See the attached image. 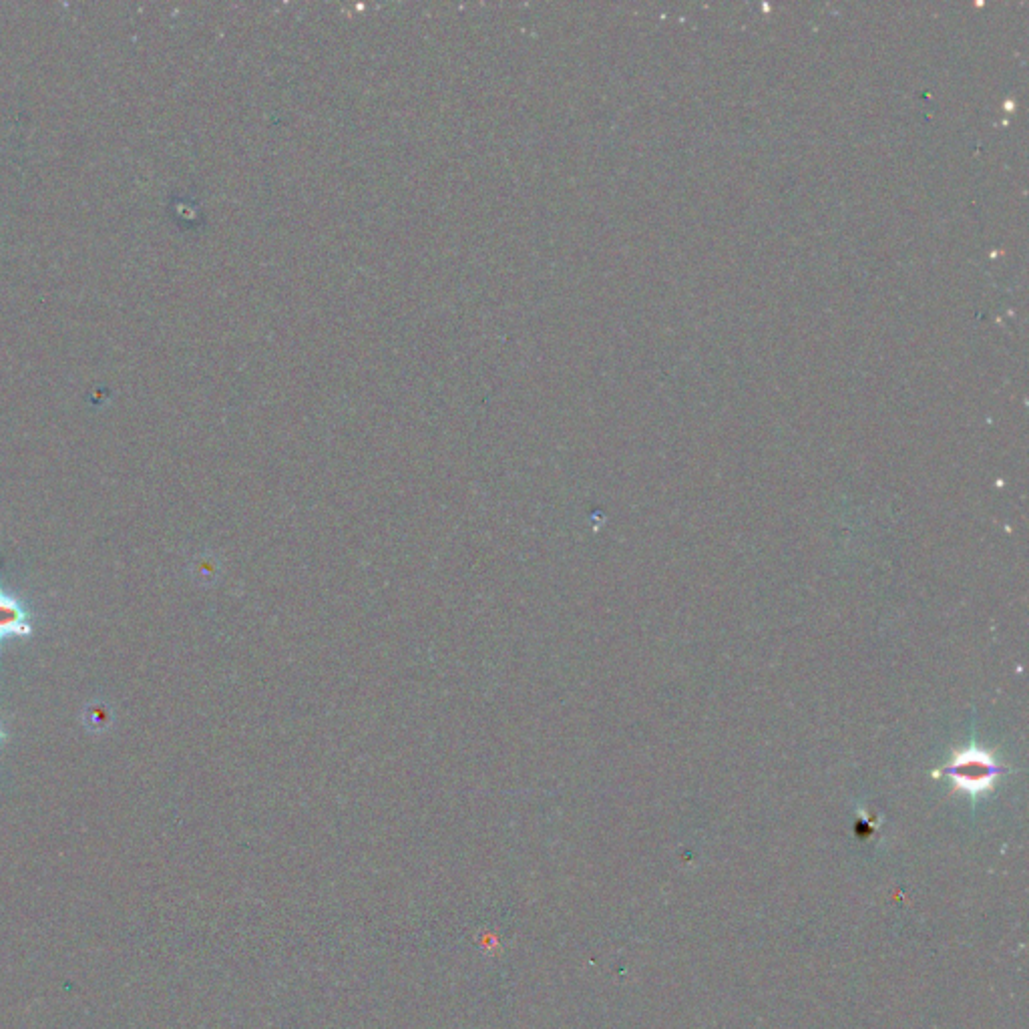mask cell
Here are the masks:
<instances>
[{
  "label": "cell",
  "instance_id": "cell-2",
  "mask_svg": "<svg viewBox=\"0 0 1029 1029\" xmlns=\"http://www.w3.org/2000/svg\"><path fill=\"white\" fill-rule=\"evenodd\" d=\"M27 636H31V624L23 605L15 597L0 591V642Z\"/></svg>",
  "mask_w": 1029,
  "mask_h": 1029
},
{
  "label": "cell",
  "instance_id": "cell-1",
  "mask_svg": "<svg viewBox=\"0 0 1029 1029\" xmlns=\"http://www.w3.org/2000/svg\"><path fill=\"white\" fill-rule=\"evenodd\" d=\"M949 774L961 790H965L969 794H979V792H985L987 788H991V784L997 776V768H995L993 760H989L983 752L967 750V752L959 754V758L951 764Z\"/></svg>",
  "mask_w": 1029,
  "mask_h": 1029
},
{
  "label": "cell",
  "instance_id": "cell-3",
  "mask_svg": "<svg viewBox=\"0 0 1029 1029\" xmlns=\"http://www.w3.org/2000/svg\"><path fill=\"white\" fill-rule=\"evenodd\" d=\"M0 738H3V734H0Z\"/></svg>",
  "mask_w": 1029,
  "mask_h": 1029
}]
</instances>
